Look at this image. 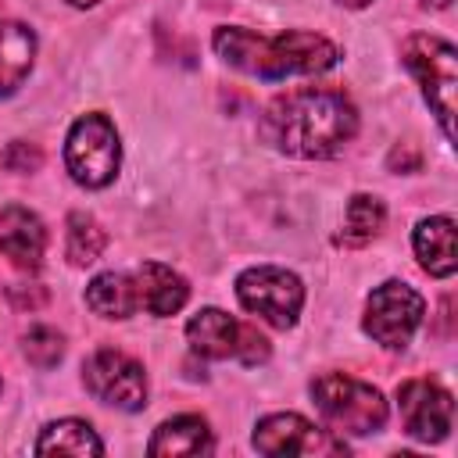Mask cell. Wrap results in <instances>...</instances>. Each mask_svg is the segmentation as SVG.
Masks as SVG:
<instances>
[{
    "instance_id": "6",
    "label": "cell",
    "mask_w": 458,
    "mask_h": 458,
    "mask_svg": "<svg viewBox=\"0 0 458 458\" xmlns=\"http://www.w3.org/2000/svg\"><path fill=\"white\" fill-rule=\"evenodd\" d=\"M240 304L276 329H290L304 304V283L279 265H254L236 276Z\"/></svg>"
},
{
    "instance_id": "5",
    "label": "cell",
    "mask_w": 458,
    "mask_h": 458,
    "mask_svg": "<svg viewBox=\"0 0 458 458\" xmlns=\"http://www.w3.org/2000/svg\"><path fill=\"white\" fill-rule=\"evenodd\" d=\"M118 165H122V143H118L114 122L100 111L82 114L64 140L68 175L86 190H100L118 175Z\"/></svg>"
},
{
    "instance_id": "22",
    "label": "cell",
    "mask_w": 458,
    "mask_h": 458,
    "mask_svg": "<svg viewBox=\"0 0 458 458\" xmlns=\"http://www.w3.org/2000/svg\"><path fill=\"white\" fill-rule=\"evenodd\" d=\"M0 161H4V168H7V172H36V168L43 165V150H39L36 143L14 140V143H7V147H4Z\"/></svg>"
},
{
    "instance_id": "4",
    "label": "cell",
    "mask_w": 458,
    "mask_h": 458,
    "mask_svg": "<svg viewBox=\"0 0 458 458\" xmlns=\"http://www.w3.org/2000/svg\"><path fill=\"white\" fill-rule=\"evenodd\" d=\"M311 397L322 419L340 433H376L386 422V401L372 383H361L344 372H322L311 379Z\"/></svg>"
},
{
    "instance_id": "17",
    "label": "cell",
    "mask_w": 458,
    "mask_h": 458,
    "mask_svg": "<svg viewBox=\"0 0 458 458\" xmlns=\"http://www.w3.org/2000/svg\"><path fill=\"white\" fill-rule=\"evenodd\" d=\"M86 304L100 318H129L140 311V290L132 272H100L86 286Z\"/></svg>"
},
{
    "instance_id": "27",
    "label": "cell",
    "mask_w": 458,
    "mask_h": 458,
    "mask_svg": "<svg viewBox=\"0 0 458 458\" xmlns=\"http://www.w3.org/2000/svg\"><path fill=\"white\" fill-rule=\"evenodd\" d=\"M422 4H429V7H447L451 0H422Z\"/></svg>"
},
{
    "instance_id": "3",
    "label": "cell",
    "mask_w": 458,
    "mask_h": 458,
    "mask_svg": "<svg viewBox=\"0 0 458 458\" xmlns=\"http://www.w3.org/2000/svg\"><path fill=\"white\" fill-rule=\"evenodd\" d=\"M401 57L408 64V72L415 75V82L422 86V97L429 104V111L437 114L444 136L451 140V118H454V89H458V54L447 39L429 36V32H411L401 43Z\"/></svg>"
},
{
    "instance_id": "12",
    "label": "cell",
    "mask_w": 458,
    "mask_h": 458,
    "mask_svg": "<svg viewBox=\"0 0 458 458\" xmlns=\"http://www.w3.org/2000/svg\"><path fill=\"white\" fill-rule=\"evenodd\" d=\"M47 250V229L39 215L21 204L0 208V254L11 258L18 268H39Z\"/></svg>"
},
{
    "instance_id": "1",
    "label": "cell",
    "mask_w": 458,
    "mask_h": 458,
    "mask_svg": "<svg viewBox=\"0 0 458 458\" xmlns=\"http://www.w3.org/2000/svg\"><path fill=\"white\" fill-rule=\"evenodd\" d=\"M358 132V111L340 89L304 86L279 93L258 122V136L290 157H333Z\"/></svg>"
},
{
    "instance_id": "13",
    "label": "cell",
    "mask_w": 458,
    "mask_h": 458,
    "mask_svg": "<svg viewBox=\"0 0 458 458\" xmlns=\"http://www.w3.org/2000/svg\"><path fill=\"white\" fill-rule=\"evenodd\" d=\"M136 290H140V308L165 318V315H175L186 297H190V286L186 279L172 268V265H161V261H143L136 272Z\"/></svg>"
},
{
    "instance_id": "14",
    "label": "cell",
    "mask_w": 458,
    "mask_h": 458,
    "mask_svg": "<svg viewBox=\"0 0 458 458\" xmlns=\"http://www.w3.org/2000/svg\"><path fill=\"white\" fill-rule=\"evenodd\" d=\"M411 247H415V258L419 265L437 276V279H447L454 276L458 268V254H454V218L447 215H433V218H422L411 233Z\"/></svg>"
},
{
    "instance_id": "10",
    "label": "cell",
    "mask_w": 458,
    "mask_h": 458,
    "mask_svg": "<svg viewBox=\"0 0 458 458\" xmlns=\"http://www.w3.org/2000/svg\"><path fill=\"white\" fill-rule=\"evenodd\" d=\"M250 444L268 458H279V454H344L347 451V444L340 437L311 426L304 415H293V411L265 415L254 426Z\"/></svg>"
},
{
    "instance_id": "8",
    "label": "cell",
    "mask_w": 458,
    "mask_h": 458,
    "mask_svg": "<svg viewBox=\"0 0 458 458\" xmlns=\"http://www.w3.org/2000/svg\"><path fill=\"white\" fill-rule=\"evenodd\" d=\"M422 315H426L422 293L411 290V286L401 283V279H386L383 286H376V290L369 293L361 329H365L376 344L397 351V347H408V344H411L415 329L422 326Z\"/></svg>"
},
{
    "instance_id": "24",
    "label": "cell",
    "mask_w": 458,
    "mask_h": 458,
    "mask_svg": "<svg viewBox=\"0 0 458 458\" xmlns=\"http://www.w3.org/2000/svg\"><path fill=\"white\" fill-rule=\"evenodd\" d=\"M11 293V301H14V308H43L47 304V290L43 286H29V290H21V286H11L7 290Z\"/></svg>"
},
{
    "instance_id": "26",
    "label": "cell",
    "mask_w": 458,
    "mask_h": 458,
    "mask_svg": "<svg viewBox=\"0 0 458 458\" xmlns=\"http://www.w3.org/2000/svg\"><path fill=\"white\" fill-rule=\"evenodd\" d=\"M72 7H93V4H100V0H68Z\"/></svg>"
},
{
    "instance_id": "15",
    "label": "cell",
    "mask_w": 458,
    "mask_h": 458,
    "mask_svg": "<svg viewBox=\"0 0 458 458\" xmlns=\"http://www.w3.org/2000/svg\"><path fill=\"white\" fill-rule=\"evenodd\" d=\"M215 440L200 415H175L161 422L147 444V454L154 458H175V454H211Z\"/></svg>"
},
{
    "instance_id": "9",
    "label": "cell",
    "mask_w": 458,
    "mask_h": 458,
    "mask_svg": "<svg viewBox=\"0 0 458 458\" xmlns=\"http://www.w3.org/2000/svg\"><path fill=\"white\" fill-rule=\"evenodd\" d=\"M82 383L86 390L104 401V404H114L122 411H140L147 404V376H143V365L114 347H100L86 358L82 365Z\"/></svg>"
},
{
    "instance_id": "18",
    "label": "cell",
    "mask_w": 458,
    "mask_h": 458,
    "mask_svg": "<svg viewBox=\"0 0 458 458\" xmlns=\"http://www.w3.org/2000/svg\"><path fill=\"white\" fill-rule=\"evenodd\" d=\"M36 454H104V440L82 419H57L43 426Z\"/></svg>"
},
{
    "instance_id": "20",
    "label": "cell",
    "mask_w": 458,
    "mask_h": 458,
    "mask_svg": "<svg viewBox=\"0 0 458 458\" xmlns=\"http://www.w3.org/2000/svg\"><path fill=\"white\" fill-rule=\"evenodd\" d=\"M107 247V233L100 229V222L86 211H72L68 215V261L72 265H93Z\"/></svg>"
},
{
    "instance_id": "2",
    "label": "cell",
    "mask_w": 458,
    "mask_h": 458,
    "mask_svg": "<svg viewBox=\"0 0 458 458\" xmlns=\"http://www.w3.org/2000/svg\"><path fill=\"white\" fill-rule=\"evenodd\" d=\"M215 54L247 75L258 79H286V75H318L340 61V47L318 32L290 29L279 36H258L243 25H222L211 36Z\"/></svg>"
},
{
    "instance_id": "21",
    "label": "cell",
    "mask_w": 458,
    "mask_h": 458,
    "mask_svg": "<svg viewBox=\"0 0 458 458\" xmlns=\"http://www.w3.org/2000/svg\"><path fill=\"white\" fill-rule=\"evenodd\" d=\"M21 351L36 369H54L64 358V336L50 326H32L21 340Z\"/></svg>"
},
{
    "instance_id": "16",
    "label": "cell",
    "mask_w": 458,
    "mask_h": 458,
    "mask_svg": "<svg viewBox=\"0 0 458 458\" xmlns=\"http://www.w3.org/2000/svg\"><path fill=\"white\" fill-rule=\"evenodd\" d=\"M36 61V36L29 25L0 18V97H11Z\"/></svg>"
},
{
    "instance_id": "23",
    "label": "cell",
    "mask_w": 458,
    "mask_h": 458,
    "mask_svg": "<svg viewBox=\"0 0 458 458\" xmlns=\"http://www.w3.org/2000/svg\"><path fill=\"white\" fill-rule=\"evenodd\" d=\"M386 165H390V172H415L419 168V150L411 147V143H401V147H394L390 150V157H386Z\"/></svg>"
},
{
    "instance_id": "25",
    "label": "cell",
    "mask_w": 458,
    "mask_h": 458,
    "mask_svg": "<svg viewBox=\"0 0 458 458\" xmlns=\"http://www.w3.org/2000/svg\"><path fill=\"white\" fill-rule=\"evenodd\" d=\"M336 4H344V7H351V11H361V7H369L372 0H336Z\"/></svg>"
},
{
    "instance_id": "7",
    "label": "cell",
    "mask_w": 458,
    "mask_h": 458,
    "mask_svg": "<svg viewBox=\"0 0 458 458\" xmlns=\"http://www.w3.org/2000/svg\"><path fill=\"white\" fill-rule=\"evenodd\" d=\"M186 340L200 358H215V361L233 358L243 365H258L268 358V340L254 326H247L218 308H200L186 322Z\"/></svg>"
},
{
    "instance_id": "19",
    "label": "cell",
    "mask_w": 458,
    "mask_h": 458,
    "mask_svg": "<svg viewBox=\"0 0 458 458\" xmlns=\"http://www.w3.org/2000/svg\"><path fill=\"white\" fill-rule=\"evenodd\" d=\"M383 222H386V208H383V200H376V197H369V193H354L351 200H347V215H344V243H351V247H361V243H369L379 229H383Z\"/></svg>"
},
{
    "instance_id": "11",
    "label": "cell",
    "mask_w": 458,
    "mask_h": 458,
    "mask_svg": "<svg viewBox=\"0 0 458 458\" xmlns=\"http://www.w3.org/2000/svg\"><path fill=\"white\" fill-rule=\"evenodd\" d=\"M397 408H401L404 433L422 440V444H437V440H444L451 433L454 401L437 379H408V383H401Z\"/></svg>"
}]
</instances>
